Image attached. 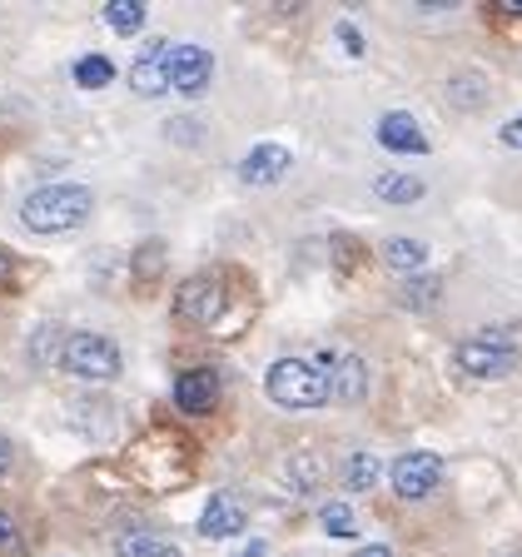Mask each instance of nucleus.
<instances>
[{"label": "nucleus", "mask_w": 522, "mask_h": 557, "mask_svg": "<svg viewBox=\"0 0 522 557\" xmlns=\"http://www.w3.org/2000/svg\"><path fill=\"white\" fill-rule=\"evenodd\" d=\"M90 205H95V195L85 185H46V189H35V195H25L21 224L30 234H65L75 224H85Z\"/></svg>", "instance_id": "obj_1"}, {"label": "nucleus", "mask_w": 522, "mask_h": 557, "mask_svg": "<svg viewBox=\"0 0 522 557\" xmlns=\"http://www.w3.org/2000/svg\"><path fill=\"white\" fill-rule=\"evenodd\" d=\"M264 394L278 408H324L328 404V369L319 359H278L264 373Z\"/></svg>", "instance_id": "obj_2"}, {"label": "nucleus", "mask_w": 522, "mask_h": 557, "mask_svg": "<svg viewBox=\"0 0 522 557\" xmlns=\"http://www.w3.org/2000/svg\"><path fill=\"white\" fill-rule=\"evenodd\" d=\"M458 369L468 379H508L518 369V334L508 324H487L458 344Z\"/></svg>", "instance_id": "obj_3"}, {"label": "nucleus", "mask_w": 522, "mask_h": 557, "mask_svg": "<svg viewBox=\"0 0 522 557\" xmlns=\"http://www.w3.org/2000/svg\"><path fill=\"white\" fill-rule=\"evenodd\" d=\"M224 309H229V284L220 274H195L174 294V319L189 329H214L224 319Z\"/></svg>", "instance_id": "obj_4"}, {"label": "nucleus", "mask_w": 522, "mask_h": 557, "mask_svg": "<svg viewBox=\"0 0 522 557\" xmlns=\"http://www.w3.org/2000/svg\"><path fill=\"white\" fill-rule=\"evenodd\" d=\"M60 369L75 373V379H115L120 373V348L100 334H70L60 344Z\"/></svg>", "instance_id": "obj_5"}, {"label": "nucleus", "mask_w": 522, "mask_h": 557, "mask_svg": "<svg viewBox=\"0 0 522 557\" xmlns=\"http://www.w3.org/2000/svg\"><path fill=\"white\" fill-rule=\"evenodd\" d=\"M388 478H394L398 498H428L433 487L443 483V463L433 458V453L413 448V453H398L394 468H388Z\"/></svg>", "instance_id": "obj_6"}, {"label": "nucleus", "mask_w": 522, "mask_h": 557, "mask_svg": "<svg viewBox=\"0 0 522 557\" xmlns=\"http://www.w3.org/2000/svg\"><path fill=\"white\" fill-rule=\"evenodd\" d=\"M170 65H174V46L170 40H154V46L139 50V60L129 65V90L139 100H154V95L170 90Z\"/></svg>", "instance_id": "obj_7"}, {"label": "nucleus", "mask_w": 522, "mask_h": 557, "mask_svg": "<svg viewBox=\"0 0 522 557\" xmlns=\"http://www.w3.org/2000/svg\"><path fill=\"white\" fill-rule=\"evenodd\" d=\"M319 363L328 369V398L338 404H363L369 394V369L359 354H319Z\"/></svg>", "instance_id": "obj_8"}, {"label": "nucleus", "mask_w": 522, "mask_h": 557, "mask_svg": "<svg viewBox=\"0 0 522 557\" xmlns=\"http://www.w3.org/2000/svg\"><path fill=\"white\" fill-rule=\"evenodd\" d=\"M209 75H214V55L204 46H174V65H170V90L179 95H204Z\"/></svg>", "instance_id": "obj_9"}, {"label": "nucleus", "mask_w": 522, "mask_h": 557, "mask_svg": "<svg viewBox=\"0 0 522 557\" xmlns=\"http://www.w3.org/2000/svg\"><path fill=\"white\" fill-rule=\"evenodd\" d=\"M378 145L394 154H428V135H423V125H418L408 110H388V115L378 120Z\"/></svg>", "instance_id": "obj_10"}, {"label": "nucleus", "mask_w": 522, "mask_h": 557, "mask_svg": "<svg viewBox=\"0 0 522 557\" xmlns=\"http://www.w3.org/2000/svg\"><path fill=\"white\" fill-rule=\"evenodd\" d=\"M174 404L185 408V413H209V408L220 404V373L214 369H185L174 379Z\"/></svg>", "instance_id": "obj_11"}, {"label": "nucleus", "mask_w": 522, "mask_h": 557, "mask_svg": "<svg viewBox=\"0 0 522 557\" xmlns=\"http://www.w3.org/2000/svg\"><path fill=\"white\" fill-rule=\"evenodd\" d=\"M284 174H289V150H284V145H254L239 164V180L244 185H254V189L278 185Z\"/></svg>", "instance_id": "obj_12"}, {"label": "nucleus", "mask_w": 522, "mask_h": 557, "mask_svg": "<svg viewBox=\"0 0 522 557\" xmlns=\"http://www.w3.org/2000/svg\"><path fill=\"white\" fill-rule=\"evenodd\" d=\"M244 528V508L234 498H209L204 512H199V537H209V543H220V537H234Z\"/></svg>", "instance_id": "obj_13"}, {"label": "nucleus", "mask_w": 522, "mask_h": 557, "mask_svg": "<svg viewBox=\"0 0 522 557\" xmlns=\"http://www.w3.org/2000/svg\"><path fill=\"white\" fill-rule=\"evenodd\" d=\"M115 557H179V547L154 528H125L115 537Z\"/></svg>", "instance_id": "obj_14"}, {"label": "nucleus", "mask_w": 522, "mask_h": 557, "mask_svg": "<svg viewBox=\"0 0 522 557\" xmlns=\"http://www.w3.org/2000/svg\"><path fill=\"white\" fill-rule=\"evenodd\" d=\"M423 180H418V174H378V180H373V195L383 199V205H418V199H423Z\"/></svg>", "instance_id": "obj_15"}, {"label": "nucleus", "mask_w": 522, "mask_h": 557, "mask_svg": "<svg viewBox=\"0 0 522 557\" xmlns=\"http://www.w3.org/2000/svg\"><path fill=\"white\" fill-rule=\"evenodd\" d=\"M383 264L388 269H423L428 264V249L418 239H408V234H398V239L383 244Z\"/></svg>", "instance_id": "obj_16"}, {"label": "nucleus", "mask_w": 522, "mask_h": 557, "mask_svg": "<svg viewBox=\"0 0 522 557\" xmlns=\"http://www.w3.org/2000/svg\"><path fill=\"white\" fill-rule=\"evenodd\" d=\"M115 81V65L104 55H80L75 60V85H85V90H104V85Z\"/></svg>", "instance_id": "obj_17"}, {"label": "nucleus", "mask_w": 522, "mask_h": 557, "mask_svg": "<svg viewBox=\"0 0 522 557\" xmlns=\"http://www.w3.org/2000/svg\"><path fill=\"white\" fill-rule=\"evenodd\" d=\"M378 483V458L373 453H353L344 463V487L348 493H363V487H373Z\"/></svg>", "instance_id": "obj_18"}, {"label": "nucleus", "mask_w": 522, "mask_h": 557, "mask_svg": "<svg viewBox=\"0 0 522 557\" xmlns=\"http://www.w3.org/2000/svg\"><path fill=\"white\" fill-rule=\"evenodd\" d=\"M104 25L115 35H135L145 25V5L139 0H115V5H104Z\"/></svg>", "instance_id": "obj_19"}, {"label": "nucleus", "mask_w": 522, "mask_h": 557, "mask_svg": "<svg viewBox=\"0 0 522 557\" xmlns=\"http://www.w3.org/2000/svg\"><path fill=\"white\" fill-rule=\"evenodd\" d=\"M319 522H324L328 537H353L359 533V518H353V508H344V503H328V508L319 512Z\"/></svg>", "instance_id": "obj_20"}, {"label": "nucleus", "mask_w": 522, "mask_h": 557, "mask_svg": "<svg viewBox=\"0 0 522 557\" xmlns=\"http://www.w3.org/2000/svg\"><path fill=\"white\" fill-rule=\"evenodd\" d=\"M319 473H324V468H319V458H294V478H299V493H309V487H319Z\"/></svg>", "instance_id": "obj_21"}, {"label": "nucleus", "mask_w": 522, "mask_h": 557, "mask_svg": "<svg viewBox=\"0 0 522 557\" xmlns=\"http://www.w3.org/2000/svg\"><path fill=\"white\" fill-rule=\"evenodd\" d=\"M338 40H344V50H348L353 60H363V50H369V46H363V35H359V25H353V21H338Z\"/></svg>", "instance_id": "obj_22"}, {"label": "nucleus", "mask_w": 522, "mask_h": 557, "mask_svg": "<svg viewBox=\"0 0 522 557\" xmlns=\"http://www.w3.org/2000/svg\"><path fill=\"white\" fill-rule=\"evenodd\" d=\"M403 299L408 304H423V299H438V278H413L403 289Z\"/></svg>", "instance_id": "obj_23"}, {"label": "nucleus", "mask_w": 522, "mask_h": 557, "mask_svg": "<svg viewBox=\"0 0 522 557\" xmlns=\"http://www.w3.org/2000/svg\"><path fill=\"white\" fill-rule=\"evenodd\" d=\"M21 543V533H15V522H11V512L0 508V553H11V547Z\"/></svg>", "instance_id": "obj_24"}, {"label": "nucleus", "mask_w": 522, "mask_h": 557, "mask_svg": "<svg viewBox=\"0 0 522 557\" xmlns=\"http://www.w3.org/2000/svg\"><path fill=\"white\" fill-rule=\"evenodd\" d=\"M498 139L508 145V150H522V115L512 120V125H502V129H498Z\"/></svg>", "instance_id": "obj_25"}, {"label": "nucleus", "mask_w": 522, "mask_h": 557, "mask_svg": "<svg viewBox=\"0 0 522 557\" xmlns=\"http://www.w3.org/2000/svg\"><path fill=\"white\" fill-rule=\"evenodd\" d=\"M15 278V259H11V249H0V289Z\"/></svg>", "instance_id": "obj_26"}, {"label": "nucleus", "mask_w": 522, "mask_h": 557, "mask_svg": "<svg viewBox=\"0 0 522 557\" xmlns=\"http://www.w3.org/2000/svg\"><path fill=\"white\" fill-rule=\"evenodd\" d=\"M353 557H394V547H383V543H369V547H359Z\"/></svg>", "instance_id": "obj_27"}, {"label": "nucleus", "mask_w": 522, "mask_h": 557, "mask_svg": "<svg viewBox=\"0 0 522 557\" xmlns=\"http://www.w3.org/2000/svg\"><path fill=\"white\" fill-rule=\"evenodd\" d=\"M498 15H522V0H498Z\"/></svg>", "instance_id": "obj_28"}, {"label": "nucleus", "mask_w": 522, "mask_h": 557, "mask_svg": "<svg viewBox=\"0 0 522 557\" xmlns=\"http://www.w3.org/2000/svg\"><path fill=\"white\" fill-rule=\"evenodd\" d=\"M5 468H11V443L0 438V478H5Z\"/></svg>", "instance_id": "obj_29"}, {"label": "nucleus", "mask_w": 522, "mask_h": 557, "mask_svg": "<svg viewBox=\"0 0 522 557\" xmlns=\"http://www.w3.org/2000/svg\"><path fill=\"white\" fill-rule=\"evenodd\" d=\"M239 557H264V543H249V547H244Z\"/></svg>", "instance_id": "obj_30"}]
</instances>
